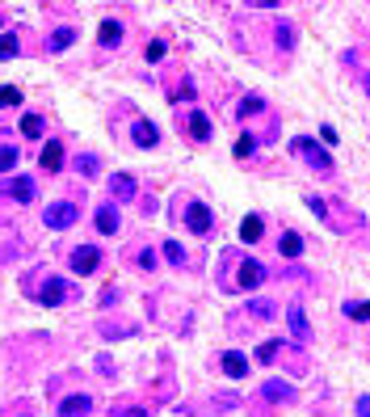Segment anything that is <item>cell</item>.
<instances>
[{
  "mask_svg": "<svg viewBox=\"0 0 370 417\" xmlns=\"http://www.w3.org/2000/svg\"><path fill=\"white\" fill-rule=\"evenodd\" d=\"M26 295H34L42 308H59V303L68 299V283H64L59 274H42V270H34V274L26 278Z\"/></svg>",
  "mask_w": 370,
  "mask_h": 417,
  "instance_id": "obj_1",
  "label": "cell"
},
{
  "mask_svg": "<svg viewBox=\"0 0 370 417\" xmlns=\"http://www.w3.org/2000/svg\"><path fill=\"white\" fill-rule=\"evenodd\" d=\"M290 152L299 156V161H307L315 173H333V156L315 143V139H303V135H299V139H290Z\"/></svg>",
  "mask_w": 370,
  "mask_h": 417,
  "instance_id": "obj_2",
  "label": "cell"
},
{
  "mask_svg": "<svg viewBox=\"0 0 370 417\" xmlns=\"http://www.w3.org/2000/svg\"><path fill=\"white\" fill-rule=\"evenodd\" d=\"M80 220V206L76 202H50L46 211H42V224L50 228V232H64V228H72Z\"/></svg>",
  "mask_w": 370,
  "mask_h": 417,
  "instance_id": "obj_3",
  "label": "cell"
},
{
  "mask_svg": "<svg viewBox=\"0 0 370 417\" xmlns=\"http://www.w3.org/2000/svg\"><path fill=\"white\" fill-rule=\"evenodd\" d=\"M261 283H266V266H261V262H252V257H244V262L236 266V278L228 283L232 291L240 287V291H257Z\"/></svg>",
  "mask_w": 370,
  "mask_h": 417,
  "instance_id": "obj_4",
  "label": "cell"
},
{
  "mask_svg": "<svg viewBox=\"0 0 370 417\" xmlns=\"http://www.w3.org/2000/svg\"><path fill=\"white\" fill-rule=\"evenodd\" d=\"M185 224H189V232H198V236H206L210 228H215V215H210V206L206 202H185V215H181Z\"/></svg>",
  "mask_w": 370,
  "mask_h": 417,
  "instance_id": "obj_5",
  "label": "cell"
},
{
  "mask_svg": "<svg viewBox=\"0 0 370 417\" xmlns=\"http://www.w3.org/2000/svg\"><path fill=\"white\" fill-rule=\"evenodd\" d=\"M68 262H72L76 274H93V270L101 266V249H97V245H76Z\"/></svg>",
  "mask_w": 370,
  "mask_h": 417,
  "instance_id": "obj_6",
  "label": "cell"
},
{
  "mask_svg": "<svg viewBox=\"0 0 370 417\" xmlns=\"http://www.w3.org/2000/svg\"><path fill=\"white\" fill-rule=\"evenodd\" d=\"M181 127H185V131H189V139H198V143H206V139H210V131H215V127H210V118H206L202 110L181 114Z\"/></svg>",
  "mask_w": 370,
  "mask_h": 417,
  "instance_id": "obj_7",
  "label": "cell"
},
{
  "mask_svg": "<svg viewBox=\"0 0 370 417\" xmlns=\"http://www.w3.org/2000/svg\"><path fill=\"white\" fill-rule=\"evenodd\" d=\"M89 413H93V396L89 392H76V396L59 400V417H89Z\"/></svg>",
  "mask_w": 370,
  "mask_h": 417,
  "instance_id": "obj_8",
  "label": "cell"
},
{
  "mask_svg": "<svg viewBox=\"0 0 370 417\" xmlns=\"http://www.w3.org/2000/svg\"><path fill=\"white\" fill-rule=\"evenodd\" d=\"M131 139H135V148H156V143H160V127H156L151 118H139L131 127Z\"/></svg>",
  "mask_w": 370,
  "mask_h": 417,
  "instance_id": "obj_9",
  "label": "cell"
},
{
  "mask_svg": "<svg viewBox=\"0 0 370 417\" xmlns=\"http://www.w3.org/2000/svg\"><path fill=\"white\" fill-rule=\"evenodd\" d=\"M93 215H97L93 224H97V232H101V236H114V232H118V206H114V202H101Z\"/></svg>",
  "mask_w": 370,
  "mask_h": 417,
  "instance_id": "obj_10",
  "label": "cell"
},
{
  "mask_svg": "<svg viewBox=\"0 0 370 417\" xmlns=\"http://www.w3.org/2000/svg\"><path fill=\"white\" fill-rule=\"evenodd\" d=\"M219 367H223V375H232V380H244V375H248V358H244L240 350H223Z\"/></svg>",
  "mask_w": 370,
  "mask_h": 417,
  "instance_id": "obj_11",
  "label": "cell"
},
{
  "mask_svg": "<svg viewBox=\"0 0 370 417\" xmlns=\"http://www.w3.org/2000/svg\"><path fill=\"white\" fill-rule=\"evenodd\" d=\"M38 165H42L46 173H59V169H64V143L50 139V143L42 148V156H38Z\"/></svg>",
  "mask_w": 370,
  "mask_h": 417,
  "instance_id": "obj_12",
  "label": "cell"
},
{
  "mask_svg": "<svg viewBox=\"0 0 370 417\" xmlns=\"http://www.w3.org/2000/svg\"><path fill=\"white\" fill-rule=\"evenodd\" d=\"M0 194H9L13 202H34V181H30V177H17V181H9Z\"/></svg>",
  "mask_w": 370,
  "mask_h": 417,
  "instance_id": "obj_13",
  "label": "cell"
},
{
  "mask_svg": "<svg viewBox=\"0 0 370 417\" xmlns=\"http://www.w3.org/2000/svg\"><path fill=\"white\" fill-rule=\"evenodd\" d=\"M261 396L274 400V405H282V400H295V388H290V384H282V380H270L266 388H261Z\"/></svg>",
  "mask_w": 370,
  "mask_h": 417,
  "instance_id": "obj_14",
  "label": "cell"
},
{
  "mask_svg": "<svg viewBox=\"0 0 370 417\" xmlns=\"http://www.w3.org/2000/svg\"><path fill=\"white\" fill-rule=\"evenodd\" d=\"M244 317H252V321H274V317H278V308H274L270 299H248Z\"/></svg>",
  "mask_w": 370,
  "mask_h": 417,
  "instance_id": "obj_15",
  "label": "cell"
},
{
  "mask_svg": "<svg viewBox=\"0 0 370 417\" xmlns=\"http://www.w3.org/2000/svg\"><path fill=\"white\" fill-rule=\"evenodd\" d=\"M286 321H290V329H295V337H299V341H307V337H311V325H307V317H303V308H299V303H290Z\"/></svg>",
  "mask_w": 370,
  "mask_h": 417,
  "instance_id": "obj_16",
  "label": "cell"
},
{
  "mask_svg": "<svg viewBox=\"0 0 370 417\" xmlns=\"http://www.w3.org/2000/svg\"><path fill=\"white\" fill-rule=\"evenodd\" d=\"M278 253L295 262V257L303 253V236H299V232H282V236H278Z\"/></svg>",
  "mask_w": 370,
  "mask_h": 417,
  "instance_id": "obj_17",
  "label": "cell"
},
{
  "mask_svg": "<svg viewBox=\"0 0 370 417\" xmlns=\"http://www.w3.org/2000/svg\"><path fill=\"white\" fill-rule=\"evenodd\" d=\"M261 232H266L261 215H248V220L240 224V240H244V245H257V240H261Z\"/></svg>",
  "mask_w": 370,
  "mask_h": 417,
  "instance_id": "obj_18",
  "label": "cell"
},
{
  "mask_svg": "<svg viewBox=\"0 0 370 417\" xmlns=\"http://www.w3.org/2000/svg\"><path fill=\"white\" fill-rule=\"evenodd\" d=\"M118 38H122V26H118L114 17H110V21H101V30H97V42H101V46H114Z\"/></svg>",
  "mask_w": 370,
  "mask_h": 417,
  "instance_id": "obj_19",
  "label": "cell"
},
{
  "mask_svg": "<svg viewBox=\"0 0 370 417\" xmlns=\"http://www.w3.org/2000/svg\"><path fill=\"white\" fill-rule=\"evenodd\" d=\"M110 190H114V198H118V202H131V198H135V181H131L127 173H118V177L110 181Z\"/></svg>",
  "mask_w": 370,
  "mask_h": 417,
  "instance_id": "obj_20",
  "label": "cell"
},
{
  "mask_svg": "<svg viewBox=\"0 0 370 417\" xmlns=\"http://www.w3.org/2000/svg\"><path fill=\"white\" fill-rule=\"evenodd\" d=\"M42 131H46L42 114H26V118H21V135H26V139H42Z\"/></svg>",
  "mask_w": 370,
  "mask_h": 417,
  "instance_id": "obj_21",
  "label": "cell"
},
{
  "mask_svg": "<svg viewBox=\"0 0 370 417\" xmlns=\"http://www.w3.org/2000/svg\"><path fill=\"white\" fill-rule=\"evenodd\" d=\"M72 42H76V30H72V26H64V30L50 34V42H46V46H50V51H68Z\"/></svg>",
  "mask_w": 370,
  "mask_h": 417,
  "instance_id": "obj_22",
  "label": "cell"
},
{
  "mask_svg": "<svg viewBox=\"0 0 370 417\" xmlns=\"http://www.w3.org/2000/svg\"><path fill=\"white\" fill-rule=\"evenodd\" d=\"M160 249H165V257H169V266H177V270H181V266H185V249H181V245H177V240H165V245H160Z\"/></svg>",
  "mask_w": 370,
  "mask_h": 417,
  "instance_id": "obj_23",
  "label": "cell"
},
{
  "mask_svg": "<svg viewBox=\"0 0 370 417\" xmlns=\"http://www.w3.org/2000/svg\"><path fill=\"white\" fill-rule=\"evenodd\" d=\"M17 152H21V148H9V143H0V173L17 169Z\"/></svg>",
  "mask_w": 370,
  "mask_h": 417,
  "instance_id": "obj_24",
  "label": "cell"
},
{
  "mask_svg": "<svg viewBox=\"0 0 370 417\" xmlns=\"http://www.w3.org/2000/svg\"><path fill=\"white\" fill-rule=\"evenodd\" d=\"M21 51V42H17V34H0V60H13Z\"/></svg>",
  "mask_w": 370,
  "mask_h": 417,
  "instance_id": "obj_25",
  "label": "cell"
},
{
  "mask_svg": "<svg viewBox=\"0 0 370 417\" xmlns=\"http://www.w3.org/2000/svg\"><path fill=\"white\" fill-rule=\"evenodd\" d=\"M282 350H286V341H266V346H257V358H261V362H274Z\"/></svg>",
  "mask_w": 370,
  "mask_h": 417,
  "instance_id": "obj_26",
  "label": "cell"
},
{
  "mask_svg": "<svg viewBox=\"0 0 370 417\" xmlns=\"http://www.w3.org/2000/svg\"><path fill=\"white\" fill-rule=\"evenodd\" d=\"M261 110H266V101H261V97H244L236 118H252V114H261Z\"/></svg>",
  "mask_w": 370,
  "mask_h": 417,
  "instance_id": "obj_27",
  "label": "cell"
},
{
  "mask_svg": "<svg viewBox=\"0 0 370 417\" xmlns=\"http://www.w3.org/2000/svg\"><path fill=\"white\" fill-rule=\"evenodd\" d=\"M76 173L80 177H93L97 173V156H76Z\"/></svg>",
  "mask_w": 370,
  "mask_h": 417,
  "instance_id": "obj_28",
  "label": "cell"
},
{
  "mask_svg": "<svg viewBox=\"0 0 370 417\" xmlns=\"http://www.w3.org/2000/svg\"><path fill=\"white\" fill-rule=\"evenodd\" d=\"M17 101H21V89H13V85L0 89V110H5V106H17Z\"/></svg>",
  "mask_w": 370,
  "mask_h": 417,
  "instance_id": "obj_29",
  "label": "cell"
},
{
  "mask_svg": "<svg viewBox=\"0 0 370 417\" xmlns=\"http://www.w3.org/2000/svg\"><path fill=\"white\" fill-rule=\"evenodd\" d=\"M252 152H257V139H252V135H240V143H236V156H240V161H248Z\"/></svg>",
  "mask_w": 370,
  "mask_h": 417,
  "instance_id": "obj_30",
  "label": "cell"
},
{
  "mask_svg": "<svg viewBox=\"0 0 370 417\" xmlns=\"http://www.w3.org/2000/svg\"><path fill=\"white\" fill-rule=\"evenodd\" d=\"M345 317H353V321L362 325V321H366V299H358V303H349V308H345Z\"/></svg>",
  "mask_w": 370,
  "mask_h": 417,
  "instance_id": "obj_31",
  "label": "cell"
},
{
  "mask_svg": "<svg viewBox=\"0 0 370 417\" xmlns=\"http://www.w3.org/2000/svg\"><path fill=\"white\" fill-rule=\"evenodd\" d=\"M143 55H147V64H156V60H165V42H147V51H143Z\"/></svg>",
  "mask_w": 370,
  "mask_h": 417,
  "instance_id": "obj_32",
  "label": "cell"
},
{
  "mask_svg": "<svg viewBox=\"0 0 370 417\" xmlns=\"http://www.w3.org/2000/svg\"><path fill=\"white\" fill-rule=\"evenodd\" d=\"M139 266H143V270H156V253H151V249L139 253Z\"/></svg>",
  "mask_w": 370,
  "mask_h": 417,
  "instance_id": "obj_33",
  "label": "cell"
},
{
  "mask_svg": "<svg viewBox=\"0 0 370 417\" xmlns=\"http://www.w3.org/2000/svg\"><path fill=\"white\" fill-rule=\"evenodd\" d=\"M370 413V396H358V417H366Z\"/></svg>",
  "mask_w": 370,
  "mask_h": 417,
  "instance_id": "obj_34",
  "label": "cell"
}]
</instances>
